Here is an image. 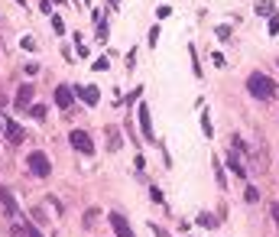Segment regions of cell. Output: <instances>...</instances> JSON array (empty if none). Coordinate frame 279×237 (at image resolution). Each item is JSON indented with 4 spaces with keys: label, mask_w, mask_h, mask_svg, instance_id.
Here are the masks:
<instances>
[{
    "label": "cell",
    "mask_w": 279,
    "mask_h": 237,
    "mask_svg": "<svg viewBox=\"0 0 279 237\" xmlns=\"http://www.w3.org/2000/svg\"><path fill=\"white\" fill-rule=\"evenodd\" d=\"M247 91L256 98V101H270L273 95H276V81L270 78V75H263V71H253L247 78Z\"/></svg>",
    "instance_id": "obj_1"
},
{
    "label": "cell",
    "mask_w": 279,
    "mask_h": 237,
    "mask_svg": "<svg viewBox=\"0 0 279 237\" xmlns=\"http://www.w3.org/2000/svg\"><path fill=\"white\" fill-rule=\"evenodd\" d=\"M26 169H30L36 179H46V175L52 172V163H49V156H46L42 150H33L30 159H26Z\"/></svg>",
    "instance_id": "obj_2"
},
{
    "label": "cell",
    "mask_w": 279,
    "mask_h": 237,
    "mask_svg": "<svg viewBox=\"0 0 279 237\" xmlns=\"http://www.w3.org/2000/svg\"><path fill=\"white\" fill-rule=\"evenodd\" d=\"M69 143L75 146L78 153H85V156H91V153H94V143H91V136H88L85 130H71V134H69Z\"/></svg>",
    "instance_id": "obj_3"
},
{
    "label": "cell",
    "mask_w": 279,
    "mask_h": 237,
    "mask_svg": "<svg viewBox=\"0 0 279 237\" xmlns=\"http://www.w3.org/2000/svg\"><path fill=\"white\" fill-rule=\"evenodd\" d=\"M137 117H140V127H143V136H146V143H156V134H153V117H149V107H146V104H140ZM156 146H159V143H156Z\"/></svg>",
    "instance_id": "obj_4"
},
{
    "label": "cell",
    "mask_w": 279,
    "mask_h": 237,
    "mask_svg": "<svg viewBox=\"0 0 279 237\" xmlns=\"http://www.w3.org/2000/svg\"><path fill=\"white\" fill-rule=\"evenodd\" d=\"M107 221H110V228L117 231V237H137V234H133V228L127 224V218H124L120 211H110V214H107Z\"/></svg>",
    "instance_id": "obj_5"
},
{
    "label": "cell",
    "mask_w": 279,
    "mask_h": 237,
    "mask_svg": "<svg viewBox=\"0 0 279 237\" xmlns=\"http://www.w3.org/2000/svg\"><path fill=\"white\" fill-rule=\"evenodd\" d=\"M3 134H7V143H23L26 140L23 127L16 124V120H10V117H3Z\"/></svg>",
    "instance_id": "obj_6"
},
{
    "label": "cell",
    "mask_w": 279,
    "mask_h": 237,
    "mask_svg": "<svg viewBox=\"0 0 279 237\" xmlns=\"http://www.w3.org/2000/svg\"><path fill=\"white\" fill-rule=\"evenodd\" d=\"M33 98H36V88H33V85H23L20 91H16V107H20V111H30Z\"/></svg>",
    "instance_id": "obj_7"
},
{
    "label": "cell",
    "mask_w": 279,
    "mask_h": 237,
    "mask_svg": "<svg viewBox=\"0 0 279 237\" xmlns=\"http://www.w3.org/2000/svg\"><path fill=\"white\" fill-rule=\"evenodd\" d=\"M0 205H3V211L10 214V218H16L20 221V208H16V202H13V195H10L3 185H0Z\"/></svg>",
    "instance_id": "obj_8"
},
{
    "label": "cell",
    "mask_w": 279,
    "mask_h": 237,
    "mask_svg": "<svg viewBox=\"0 0 279 237\" xmlns=\"http://www.w3.org/2000/svg\"><path fill=\"white\" fill-rule=\"evenodd\" d=\"M78 98H81V101H85V104H91V107H94V104L101 101V88H94V85H85V88H78Z\"/></svg>",
    "instance_id": "obj_9"
},
{
    "label": "cell",
    "mask_w": 279,
    "mask_h": 237,
    "mask_svg": "<svg viewBox=\"0 0 279 237\" xmlns=\"http://www.w3.org/2000/svg\"><path fill=\"white\" fill-rule=\"evenodd\" d=\"M55 107H62V111H69V107H71V88L69 85L55 88Z\"/></svg>",
    "instance_id": "obj_10"
},
{
    "label": "cell",
    "mask_w": 279,
    "mask_h": 237,
    "mask_svg": "<svg viewBox=\"0 0 279 237\" xmlns=\"http://www.w3.org/2000/svg\"><path fill=\"white\" fill-rule=\"evenodd\" d=\"M120 146H124V140H120V130H117V127H107V150L117 153Z\"/></svg>",
    "instance_id": "obj_11"
},
{
    "label": "cell",
    "mask_w": 279,
    "mask_h": 237,
    "mask_svg": "<svg viewBox=\"0 0 279 237\" xmlns=\"http://www.w3.org/2000/svg\"><path fill=\"white\" fill-rule=\"evenodd\" d=\"M227 169H231V172L237 175V179H244V175H247V169H244V163H241V159H237V153H231V156H227Z\"/></svg>",
    "instance_id": "obj_12"
},
{
    "label": "cell",
    "mask_w": 279,
    "mask_h": 237,
    "mask_svg": "<svg viewBox=\"0 0 279 237\" xmlns=\"http://www.w3.org/2000/svg\"><path fill=\"white\" fill-rule=\"evenodd\" d=\"M198 224H202V228H208V231H214L221 221H217L214 214H208V211H205V214H198Z\"/></svg>",
    "instance_id": "obj_13"
},
{
    "label": "cell",
    "mask_w": 279,
    "mask_h": 237,
    "mask_svg": "<svg viewBox=\"0 0 279 237\" xmlns=\"http://www.w3.org/2000/svg\"><path fill=\"white\" fill-rule=\"evenodd\" d=\"M107 36H110V26L104 20H98V42H107Z\"/></svg>",
    "instance_id": "obj_14"
},
{
    "label": "cell",
    "mask_w": 279,
    "mask_h": 237,
    "mask_svg": "<svg viewBox=\"0 0 279 237\" xmlns=\"http://www.w3.org/2000/svg\"><path fill=\"white\" fill-rule=\"evenodd\" d=\"M202 134H205V136H211V134H214V127H211V114H208V111L202 114Z\"/></svg>",
    "instance_id": "obj_15"
},
{
    "label": "cell",
    "mask_w": 279,
    "mask_h": 237,
    "mask_svg": "<svg viewBox=\"0 0 279 237\" xmlns=\"http://www.w3.org/2000/svg\"><path fill=\"white\" fill-rule=\"evenodd\" d=\"M256 13H260V16H270L273 13V0H260V3H256Z\"/></svg>",
    "instance_id": "obj_16"
},
{
    "label": "cell",
    "mask_w": 279,
    "mask_h": 237,
    "mask_svg": "<svg viewBox=\"0 0 279 237\" xmlns=\"http://www.w3.org/2000/svg\"><path fill=\"white\" fill-rule=\"evenodd\" d=\"M75 52H78V56H81V59L88 56V46H85V42H81V33H78V36H75Z\"/></svg>",
    "instance_id": "obj_17"
},
{
    "label": "cell",
    "mask_w": 279,
    "mask_h": 237,
    "mask_svg": "<svg viewBox=\"0 0 279 237\" xmlns=\"http://www.w3.org/2000/svg\"><path fill=\"white\" fill-rule=\"evenodd\" d=\"M52 30H55V36H62V33H65V23H62V16H52Z\"/></svg>",
    "instance_id": "obj_18"
},
{
    "label": "cell",
    "mask_w": 279,
    "mask_h": 237,
    "mask_svg": "<svg viewBox=\"0 0 279 237\" xmlns=\"http://www.w3.org/2000/svg\"><path fill=\"white\" fill-rule=\"evenodd\" d=\"M33 117H36V120H46V107H42V104H33Z\"/></svg>",
    "instance_id": "obj_19"
},
{
    "label": "cell",
    "mask_w": 279,
    "mask_h": 237,
    "mask_svg": "<svg viewBox=\"0 0 279 237\" xmlns=\"http://www.w3.org/2000/svg\"><path fill=\"white\" fill-rule=\"evenodd\" d=\"M244 198H247L250 205H256V202H260V192H256V189H253V185H250V189H247V195H244Z\"/></svg>",
    "instance_id": "obj_20"
},
{
    "label": "cell",
    "mask_w": 279,
    "mask_h": 237,
    "mask_svg": "<svg viewBox=\"0 0 279 237\" xmlns=\"http://www.w3.org/2000/svg\"><path fill=\"white\" fill-rule=\"evenodd\" d=\"M214 175H217V185L224 189V169H221V163H214Z\"/></svg>",
    "instance_id": "obj_21"
},
{
    "label": "cell",
    "mask_w": 279,
    "mask_h": 237,
    "mask_svg": "<svg viewBox=\"0 0 279 237\" xmlns=\"http://www.w3.org/2000/svg\"><path fill=\"white\" fill-rule=\"evenodd\" d=\"M149 46H159V26H153V30H149Z\"/></svg>",
    "instance_id": "obj_22"
},
{
    "label": "cell",
    "mask_w": 279,
    "mask_h": 237,
    "mask_svg": "<svg viewBox=\"0 0 279 237\" xmlns=\"http://www.w3.org/2000/svg\"><path fill=\"white\" fill-rule=\"evenodd\" d=\"M149 198H153V202H156V205H163V192H159V189H156V185H153V189H149Z\"/></svg>",
    "instance_id": "obj_23"
},
{
    "label": "cell",
    "mask_w": 279,
    "mask_h": 237,
    "mask_svg": "<svg viewBox=\"0 0 279 237\" xmlns=\"http://www.w3.org/2000/svg\"><path fill=\"white\" fill-rule=\"evenodd\" d=\"M107 68H110L107 59H98V62H94V71H107Z\"/></svg>",
    "instance_id": "obj_24"
},
{
    "label": "cell",
    "mask_w": 279,
    "mask_h": 237,
    "mask_svg": "<svg viewBox=\"0 0 279 237\" xmlns=\"http://www.w3.org/2000/svg\"><path fill=\"white\" fill-rule=\"evenodd\" d=\"M140 95H143V88H133V95H127V104H133V101H140Z\"/></svg>",
    "instance_id": "obj_25"
},
{
    "label": "cell",
    "mask_w": 279,
    "mask_h": 237,
    "mask_svg": "<svg viewBox=\"0 0 279 237\" xmlns=\"http://www.w3.org/2000/svg\"><path fill=\"white\" fill-rule=\"evenodd\" d=\"M94 218H98V208H91V211L85 214V224H88V228H91V224H94Z\"/></svg>",
    "instance_id": "obj_26"
},
{
    "label": "cell",
    "mask_w": 279,
    "mask_h": 237,
    "mask_svg": "<svg viewBox=\"0 0 279 237\" xmlns=\"http://www.w3.org/2000/svg\"><path fill=\"white\" fill-rule=\"evenodd\" d=\"M23 49H26V52H33V49H36V39H33V36H26V39H23Z\"/></svg>",
    "instance_id": "obj_27"
},
{
    "label": "cell",
    "mask_w": 279,
    "mask_h": 237,
    "mask_svg": "<svg viewBox=\"0 0 279 237\" xmlns=\"http://www.w3.org/2000/svg\"><path fill=\"white\" fill-rule=\"evenodd\" d=\"M276 33H279V16H273L270 20V36H276Z\"/></svg>",
    "instance_id": "obj_28"
},
{
    "label": "cell",
    "mask_w": 279,
    "mask_h": 237,
    "mask_svg": "<svg viewBox=\"0 0 279 237\" xmlns=\"http://www.w3.org/2000/svg\"><path fill=\"white\" fill-rule=\"evenodd\" d=\"M270 214H273V221H276V228H279V205H276V202L270 205Z\"/></svg>",
    "instance_id": "obj_29"
},
{
    "label": "cell",
    "mask_w": 279,
    "mask_h": 237,
    "mask_svg": "<svg viewBox=\"0 0 279 237\" xmlns=\"http://www.w3.org/2000/svg\"><path fill=\"white\" fill-rule=\"evenodd\" d=\"M23 231H26V237H42L36 228H33V224H23Z\"/></svg>",
    "instance_id": "obj_30"
},
{
    "label": "cell",
    "mask_w": 279,
    "mask_h": 237,
    "mask_svg": "<svg viewBox=\"0 0 279 237\" xmlns=\"http://www.w3.org/2000/svg\"><path fill=\"white\" fill-rule=\"evenodd\" d=\"M211 62H214L217 68H224V56H221V52H214V56H211Z\"/></svg>",
    "instance_id": "obj_31"
},
{
    "label": "cell",
    "mask_w": 279,
    "mask_h": 237,
    "mask_svg": "<svg viewBox=\"0 0 279 237\" xmlns=\"http://www.w3.org/2000/svg\"><path fill=\"white\" fill-rule=\"evenodd\" d=\"M149 228H153V231H156V237H169V234H166V231H163V228H159V224H149Z\"/></svg>",
    "instance_id": "obj_32"
},
{
    "label": "cell",
    "mask_w": 279,
    "mask_h": 237,
    "mask_svg": "<svg viewBox=\"0 0 279 237\" xmlns=\"http://www.w3.org/2000/svg\"><path fill=\"white\" fill-rule=\"evenodd\" d=\"M0 107H7V95H0Z\"/></svg>",
    "instance_id": "obj_33"
},
{
    "label": "cell",
    "mask_w": 279,
    "mask_h": 237,
    "mask_svg": "<svg viewBox=\"0 0 279 237\" xmlns=\"http://www.w3.org/2000/svg\"><path fill=\"white\" fill-rule=\"evenodd\" d=\"M117 3H120V0H110V7H117Z\"/></svg>",
    "instance_id": "obj_34"
},
{
    "label": "cell",
    "mask_w": 279,
    "mask_h": 237,
    "mask_svg": "<svg viewBox=\"0 0 279 237\" xmlns=\"http://www.w3.org/2000/svg\"><path fill=\"white\" fill-rule=\"evenodd\" d=\"M16 3H26V0H16Z\"/></svg>",
    "instance_id": "obj_35"
},
{
    "label": "cell",
    "mask_w": 279,
    "mask_h": 237,
    "mask_svg": "<svg viewBox=\"0 0 279 237\" xmlns=\"http://www.w3.org/2000/svg\"><path fill=\"white\" fill-rule=\"evenodd\" d=\"M0 130H3V120H0Z\"/></svg>",
    "instance_id": "obj_36"
},
{
    "label": "cell",
    "mask_w": 279,
    "mask_h": 237,
    "mask_svg": "<svg viewBox=\"0 0 279 237\" xmlns=\"http://www.w3.org/2000/svg\"><path fill=\"white\" fill-rule=\"evenodd\" d=\"M81 3H88V0H81Z\"/></svg>",
    "instance_id": "obj_37"
},
{
    "label": "cell",
    "mask_w": 279,
    "mask_h": 237,
    "mask_svg": "<svg viewBox=\"0 0 279 237\" xmlns=\"http://www.w3.org/2000/svg\"><path fill=\"white\" fill-rule=\"evenodd\" d=\"M276 65H279V62H276Z\"/></svg>",
    "instance_id": "obj_38"
}]
</instances>
